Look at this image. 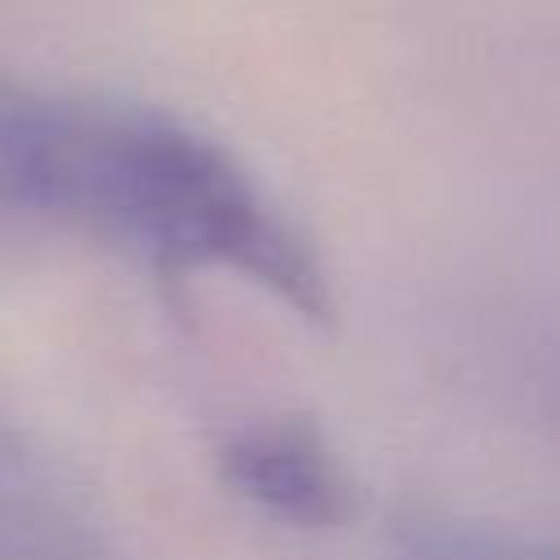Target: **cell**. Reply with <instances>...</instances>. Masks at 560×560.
<instances>
[{"instance_id": "cell-1", "label": "cell", "mask_w": 560, "mask_h": 560, "mask_svg": "<svg viewBox=\"0 0 560 560\" xmlns=\"http://www.w3.org/2000/svg\"><path fill=\"white\" fill-rule=\"evenodd\" d=\"M0 201L83 223L162 262L249 276L328 319V271L306 236L206 136L144 114L0 96Z\"/></svg>"}, {"instance_id": "cell-2", "label": "cell", "mask_w": 560, "mask_h": 560, "mask_svg": "<svg viewBox=\"0 0 560 560\" xmlns=\"http://www.w3.org/2000/svg\"><path fill=\"white\" fill-rule=\"evenodd\" d=\"M236 494L289 525H337L350 512V481L319 433L302 424H254L223 446Z\"/></svg>"}, {"instance_id": "cell-3", "label": "cell", "mask_w": 560, "mask_h": 560, "mask_svg": "<svg viewBox=\"0 0 560 560\" xmlns=\"http://www.w3.org/2000/svg\"><path fill=\"white\" fill-rule=\"evenodd\" d=\"M407 560H560L556 542L468 525V521H416L402 534Z\"/></svg>"}]
</instances>
